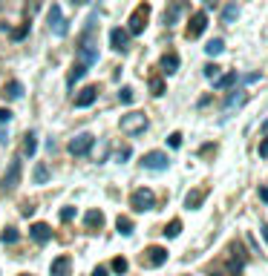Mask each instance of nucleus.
I'll list each match as a JSON object with an SVG mask.
<instances>
[{
  "instance_id": "obj_1",
  "label": "nucleus",
  "mask_w": 268,
  "mask_h": 276,
  "mask_svg": "<svg viewBox=\"0 0 268 276\" xmlns=\"http://www.w3.org/2000/svg\"><path fill=\"white\" fill-rule=\"evenodd\" d=\"M118 127H121L124 135H141V132L147 130V115L144 113H127V115H121Z\"/></svg>"
},
{
  "instance_id": "obj_2",
  "label": "nucleus",
  "mask_w": 268,
  "mask_h": 276,
  "mask_svg": "<svg viewBox=\"0 0 268 276\" xmlns=\"http://www.w3.org/2000/svg\"><path fill=\"white\" fill-rule=\"evenodd\" d=\"M130 207H133L135 213L153 210V207H156V196H153V190H147V187H138V190L130 196Z\"/></svg>"
},
{
  "instance_id": "obj_3",
  "label": "nucleus",
  "mask_w": 268,
  "mask_h": 276,
  "mask_svg": "<svg viewBox=\"0 0 268 276\" xmlns=\"http://www.w3.org/2000/svg\"><path fill=\"white\" fill-rule=\"evenodd\" d=\"M147 15H150V6L141 3L133 15H130V26H127L124 32H127V35H141V32H144V26H147Z\"/></svg>"
},
{
  "instance_id": "obj_4",
  "label": "nucleus",
  "mask_w": 268,
  "mask_h": 276,
  "mask_svg": "<svg viewBox=\"0 0 268 276\" xmlns=\"http://www.w3.org/2000/svg\"><path fill=\"white\" fill-rule=\"evenodd\" d=\"M168 153H162V150H153V153H147L144 158H141V167L144 170H153V173H162V170H168Z\"/></svg>"
},
{
  "instance_id": "obj_5",
  "label": "nucleus",
  "mask_w": 268,
  "mask_h": 276,
  "mask_svg": "<svg viewBox=\"0 0 268 276\" xmlns=\"http://www.w3.org/2000/svg\"><path fill=\"white\" fill-rule=\"evenodd\" d=\"M95 61H98V49H95V43H92V38L84 32V40H81V46H78V64L92 66Z\"/></svg>"
},
{
  "instance_id": "obj_6",
  "label": "nucleus",
  "mask_w": 268,
  "mask_h": 276,
  "mask_svg": "<svg viewBox=\"0 0 268 276\" xmlns=\"http://www.w3.org/2000/svg\"><path fill=\"white\" fill-rule=\"evenodd\" d=\"M20 176H23V164H20V158L9 161L6 173H3V187H6V190H15L17 184H20Z\"/></svg>"
},
{
  "instance_id": "obj_7",
  "label": "nucleus",
  "mask_w": 268,
  "mask_h": 276,
  "mask_svg": "<svg viewBox=\"0 0 268 276\" xmlns=\"http://www.w3.org/2000/svg\"><path fill=\"white\" fill-rule=\"evenodd\" d=\"M95 144V135H89V132H81V135H75L72 141H69V153L72 156H87L89 150Z\"/></svg>"
},
{
  "instance_id": "obj_8",
  "label": "nucleus",
  "mask_w": 268,
  "mask_h": 276,
  "mask_svg": "<svg viewBox=\"0 0 268 276\" xmlns=\"http://www.w3.org/2000/svg\"><path fill=\"white\" fill-rule=\"evenodd\" d=\"M49 29L58 35V38H64V35L69 32L67 20H64V12H61V6H58V3H55V6L49 9Z\"/></svg>"
},
{
  "instance_id": "obj_9",
  "label": "nucleus",
  "mask_w": 268,
  "mask_h": 276,
  "mask_svg": "<svg viewBox=\"0 0 268 276\" xmlns=\"http://www.w3.org/2000/svg\"><path fill=\"white\" fill-rule=\"evenodd\" d=\"M205 26H208V12H196V15L190 17V23H187V38L193 40V38H199L205 32Z\"/></svg>"
},
{
  "instance_id": "obj_10",
  "label": "nucleus",
  "mask_w": 268,
  "mask_h": 276,
  "mask_svg": "<svg viewBox=\"0 0 268 276\" xmlns=\"http://www.w3.org/2000/svg\"><path fill=\"white\" fill-rule=\"evenodd\" d=\"M95 98H98V86H84V89L75 95V107H78V110L92 107V104H95Z\"/></svg>"
},
{
  "instance_id": "obj_11",
  "label": "nucleus",
  "mask_w": 268,
  "mask_h": 276,
  "mask_svg": "<svg viewBox=\"0 0 268 276\" xmlns=\"http://www.w3.org/2000/svg\"><path fill=\"white\" fill-rule=\"evenodd\" d=\"M29 236H32L38 244H46L52 239V230H49V225H44V222H35L32 228H29Z\"/></svg>"
},
{
  "instance_id": "obj_12",
  "label": "nucleus",
  "mask_w": 268,
  "mask_h": 276,
  "mask_svg": "<svg viewBox=\"0 0 268 276\" xmlns=\"http://www.w3.org/2000/svg\"><path fill=\"white\" fill-rule=\"evenodd\" d=\"M127 43H130V35L124 32V29H110V46L116 49V52H124L127 49Z\"/></svg>"
},
{
  "instance_id": "obj_13",
  "label": "nucleus",
  "mask_w": 268,
  "mask_h": 276,
  "mask_svg": "<svg viewBox=\"0 0 268 276\" xmlns=\"http://www.w3.org/2000/svg\"><path fill=\"white\" fill-rule=\"evenodd\" d=\"M165 262H168V250L159 247V244H153L150 250H147V265H150V268H159V265H165Z\"/></svg>"
},
{
  "instance_id": "obj_14",
  "label": "nucleus",
  "mask_w": 268,
  "mask_h": 276,
  "mask_svg": "<svg viewBox=\"0 0 268 276\" xmlns=\"http://www.w3.org/2000/svg\"><path fill=\"white\" fill-rule=\"evenodd\" d=\"M69 265H72V259H69V256H58V259L49 265V274L52 276H67L69 274Z\"/></svg>"
},
{
  "instance_id": "obj_15",
  "label": "nucleus",
  "mask_w": 268,
  "mask_h": 276,
  "mask_svg": "<svg viewBox=\"0 0 268 276\" xmlns=\"http://www.w3.org/2000/svg\"><path fill=\"white\" fill-rule=\"evenodd\" d=\"M84 222H87V228H89V230H101V225H104V213H101V210H89L84 216Z\"/></svg>"
},
{
  "instance_id": "obj_16",
  "label": "nucleus",
  "mask_w": 268,
  "mask_h": 276,
  "mask_svg": "<svg viewBox=\"0 0 268 276\" xmlns=\"http://www.w3.org/2000/svg\"><path fill=\"white\" fill-rule=\"evenodd\" d=\"M162 69H165V75H173V72L179 69V55H176V52L165 55V58H162Z\"/></svg>"
},
{
  "instance_id": "obj_17",
  "label": "nucleus",
  "mask_w": 268,
  "mask_h": 276,
  "mask_svg": "<svg viewBox=\"0 0 268 276\" xmlns=\"http://www.w3.org/2000/svg\"><path fill=\"white\" fill-rule=\"evenodd\" d=\"M202 201H205V190H193V193H187V198H184V207H187V210H196Z\"/></svg>"
},
{
  "instance_id": "obj_18",
  "label": "nucleus",
  "mask_w": 268,
  "mask_h": 276,
  "mask_svg": "<svg viewBox=\"0 0 268 276\" xmlns=\"http://www.w3.org/2000/svg\"><path fill=\"white\" fill-rule=\"evenodd\" d=\"M84 75H87V66L84 64H75V66H72V72L67 75V83H69V86H75V83L81 81Z\"/></svg>"
},
{
  "instance_id": "obj_19",
  "label": "nucleus",
  "mask_w": 268,
  "mask_h": 276,
  "mask_svg": "<svg viewBox=\"0 0 268 276\" xmlns=\"http://www.w3.org/2000/svg\"><path fill=\"white\" fill-rule=\"evenodd\" d=\"M32 179H35V184H46V181H49V167H46V164H35Z\"/></svg>"
},
{
  "instance_id": "obj_20",
  "label": "nucleus",
  "mask_w": 268,
  "mask_h": 276,
  "mask_svg": "<svg viewBox=\"0 0 268 276\" xmlns=\"http://www.w3.org/2000/svg\"><path fill=\"white\" fill-rule=\"evenodd\" d=\"M236 81H239V75H236V72H228V75H219L217 81H214V86H217V89H228V86Z\"/></svg>"
},
{
  "instance_id": "obj_21",
  "label": "nucleus",
  "mask_w": 268,
  "mask_h": 276,
  "mask_svg": "<svg viewBox=\"0 0 268 276\" xmlns=\"http://www.w3.org/2000/svg\"><path fill=\"white\" fill-rule=\"evenodd\" d=\"M236 15H239V6H236V3H228V6H225V12H222V23H225V26H231V23L236 20Z\"/></svg>"
},
{
  "instance_id": "obj_22",
  "label": "nucleus",
  "mask_w": 268,
  "mask_h": 276,
  "mask_svg": "<svg viewBox=\"0 0 268 276\" xmlns=\"http://www.w3.org/2000/svg\"><path fill=\"white\" fill-rule=\"evenodd\" d=\"M3 95H6V98H20V95H23V83H20V81H9V83H6V89H3Z\"/></svg>"
},
{
  "instance_id": "obj_23",
  "label": "nucleus",
  "mask_w": 268,
  "mask_h": 276,
  "mask_svg": "<svg viewBox=\"0 0 268 276\" xmlns=\"http://www.w3.org/2000/svg\"><path fill=\"white\" fill-rule=\"evenodd\" d=\"M116 228H118V233H121V236H130V233H133V222H130L127 216H118Z\"/></svg>"
},
{
  "instance_id": "obj_24",
  "label": "nucleus",
  "mask_w": 268,
  "mask_h": 276,
  "mask_svg": "<svg viewBox=\"0 0 268 276\" xmlns=\"http://www.w3.org/2000/svg\"><path fill=\"white\" fill-rule=\"evenodd\" d=\"M162 233H165L168 239H176V236L182 233V222H179V219H173V222H170V225H168L165 230H162Z\"/></svg>"
},
{
  "instance_id": "obj_25",
  "label": "nucleus",
  "mask_w": 268,
  "mask_h": 276,
  "mask_svg": "<svg viewBox=\"0 0 268 276\" xmlns=\"http://www.w3.org/2000/svg\"><path fill=\"white\" fill-rule=\"evenodd\" d=\"M35 150H38V141H35V132H29V135H26V141H23V156H29V158H32Z\"/></svg>"
},
{
  "instance_id": "obj_26",
  "label": "nucleus",
  "mask_w": 268,
  "mask_h": 276,
  "mask_svg": "<svg viewBox=\"0 0 268 276\" xmlns=\"http://www.w3.org/2000/svg\"><path fill=\"white\" fill-rule=\"evenodd\" d=\"M222 49H225V43H222V38H214V40H211V43H208V46H205V52H208V55H211V58H214V55H219V52H222Z\"/></svg>"
},
{
  "instance_id": "obj_27",
  "label": "nucleus",
  "mask_w": 268,
  "mask_h": 276,
  "mask_svg": "<svg viewBox=\"0 0 268 276\" xmlns=\"http://www.w3.org/2000/svg\"><path fill=\"white\" fill-rule=\"evenodd\" d=\"M0 239H3V244H15V242H17V230H15V228H6Z\"/></svg>"
},
{
  "instance_id": "obj_28",
  "label": "nucleus",
  "mask_w": 268,
  "mask_h": 276,
  "mask_svg": "<svg viewBox=\"0 0 268 276\" xmlns=\"http://www.w3.org/2000/svg\"><path fill=\"white\" fill-rule=\"evenodd\" d=\"M179 15H182V6H173L170 12H165V23H168V26H173V20H176Z\"/></svg>"
},
{
  "instance_id": "obj_29",
  "label": "nucleus",
  "mask_w": 268,
  "mask_h": 276,
  "mask_svg": "<svg viewBox=\"0 0 268 276\" xmlns=\"http://www.w3.org/2000/svg\"><path fill=\"white\" fill-rule=\"evenodd\" d=\"M205 78L217 81V78H219V66H217V64H208V66H205Z\"/></svg>"
},
{
  "instance_id": "obj_30",
  "label": "nucleus",
  "mask_w": 268,
  "mask_h": 276,
  "mask_svg": "<svg viewBox=\"0 0 268 276\" xmlns=\"http://www.w3.org/2000/svg\"><path fill=\"white\" fill-rule=\"evenodd\" d=\"M113 271H116V274H127V259H121V256L113 259Z\"/></svg>"
},
{
  "instance_id": "obj_31",
  "label": "nucleus",
  "mask_w": 268,
  "mask_h": 276,
  "mask_svg": "<svg viewBox=\"0 0 268 276\" xmlns=\"http://www.w3.org/2000/svg\"><path fill=\"white\" fill-rule=\"evenodd\" d=\"M118 98H121V104H130V101H133V89H130V86H124V89L118 92Z\"/></svg>"
},
{
  "instance_id": "obj_32",
  "label": "nucleus",
  "mask_w": 268,
  "mask_h": 276,
  "mask_svg": "<svg viewBox=\"0 0 268 276\" xmlns=\"http://www.w3.org/2000/svg\"><path fill=\"white\" fill-rule=\"evenodd\" d=\"M150 89H153V95H162V92H165V83L156 78V81H150Z\"/></svg>"
},
{
  "instance_id": "obj_33",
  "label": "nucleus",
  "mask_w": 268,
  "mask_h": 276,
  "mask_svg": "<svg viewBox=\"0 0 268 276\" xmlns=\"http://www.w3.org/2000/svg\"><path fill=\"white\" fill-rule=\"evenodd\" d=\"M9 121H12V113H9L6 107H0V127H3V124H9Z\"/></svg>"
},
{
  "instance_id": "obj_34",
  "label": "nucleus",
  "mask_w": 268,
  "mask_h": 276,
  "mask_svg": "<svg viewBox=\"0 0 268 276\" xmlns=\"http://www.w3.org/2000/svg\"><path fill=\"white\" fill-rule=\"evenodd\" d=\"M168 144L173 147V150H176V147H182V135H179V132H173V135L168 138Z\"/></svg>"
},
{
  "instance_id": "obj_35",
  "label": "nucleus",
  "mask_w": 268,
  "mask_h": 276,
  "mask_svg": "<svg viewBox=\"0 0 268 276\" xmlns=\"http://www.w3.org/2000/svg\"><path fill=\"white\" fill-rule=\"evenodd\" d=\"M72 216H75V207H64V210H61V222H69Z\"/></svg>"
},
{
  "instance_id": "obj_36",
  "label": "nucleus",
  "mask_w": 268,
  "mask_h": 276,
  "mask_svg": "<svg viewBox=\"0 0 268 276\" xmlns=\"http://www.w3.org/2000/svg\"><path fill=\"white\" fill-rule=\"evenodd\" d=\"M127 158H130V150H127V147H124V150H118L116 161H118V164H121V161H127Z\"/></svg>"
},
{
  "instance_id": "obj_37",
  "label": "nucleus",
  "mask_w": 268,
  "mask_h": 276,
  "mask_svg": "<svg viewBox=\"0 0 268 276\" xmlns=\"http://www.w3.org/2000/svg\"><path fill=\"white\" fill-rule=\"evenodd\" d=\"M260 156H263V158H268V135L263 138V144H260Z\"/></svg>"
},
{
  "instance_id": "obj_38",
  "label": "nucleus",
  "mask_w": 268,
  "mask_h": 276,
  "mask_svg": "<svg viewBox=\"0 0 268 276\" xmlns=\"http://www.w3.org/2000/svg\"><path fill=\"white\" fill-rule=\"evenodd\" d=\"M26 29H29V23H23V26H20V29L15 32V38H23V35H26Z\"/></svg>"
},
{
  "instance_id": "obj_39",
  "label": "nucleus",
  "mask_w": 268,
  "mask_h": 276,
  "mask_svg": "<svg viewBox=\"0 0 268 276\" xmlns=\"http://www.w3.org/2000/svg\"><path fill=\"white\" fill-rule=\"evenodd\" d=\"M92 276H107V268H101V265H98V268L92 271Z\"/></svg>"
},
{
  "instance_id": "obj_40",
  "label": "nucleus",
  "mask_w": 268,
  "mask_h": 276,
  "mask_svg": "<svg viewBox=\"0 0 268 276\" xmlns=\"http://www.w3.org/2000/svg\"><path fill=\"white\" fill-rule=\"evenodd\" d=\"M260 198H263V201L268 204V187H260Z\"/></svg>"
},
{
  "instance_id": "obj_41",
  "label": "nucleus",
  "mask_w": 268,
  "mask_h": 276,
  "mask_svg": "<svg viewBox=\"0 0 268 276\" xmlns=\"http://www.w3.org/2000/svg\"><path fill=\"white\" fill-rule=\"evenodd\" d=\"M260 233H263V239L268 242V225H263V228H260Z\"/></svg>"
},
{
  "instance_id": "obj_42",
  "label": "nucleus",
  "mask_w": 268,
  "mask_h": 276,
  "mask_svg": "<svg viewBox=\"0 0 268 276\" xmlns=\"http://www.w3.org/2000/svg\"><path fill=\"white\" fill-rule=\"evenodd\" d=\"M263 130H266V132H268V121H266V127H263Z\"/></svg>"
},
{
  "instance_id": "obj_43",
  "label": "nucleus",
  "mask_w": 268,
  "mask_h": 276,
  "mask_svg": "<svg viewBox=\"0 0 268 276\" xmlns=\"http://www.w3.org/2000/svg\"><path fill=\"white\" fill-rule=\"evenodd\" d=\"M211 276H219V274H211Z\"/></svg>"
}]
</instances>
